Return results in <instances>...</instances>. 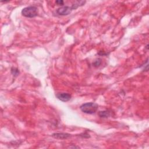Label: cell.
Segmentation results:
<instances>
[{
	"mask_svg": "<svg viewBox=\"0 0 149 149\" xmlns=\"http://www.w3.org/2000/svg\"><path fill=\"white\" fill-rule=\"evenodd\" d=\"M98 108V104L94 103H87L82 104L80 109L84 113L88 114H94L97 111Z\"/></svg>",
	"mask_w": 149,
	"mask_h": 149,
	"instance_id": "cell-1",
	"label": "cell"
},
{
	"mask_svg": "<svg viewBox=\"0 0 149 149\" xmlns=\"http://www.w3.org/2000/svg\"><path fill=\"white\" fill-rule=\"evenodd\" d=\"M22 14L23 16L26 18H34L38 15V10L37 8L34 6L27 7L22 10Z\"/></svg>",
	"mask_w": 149,
	"mask_h": 149,
	"instance_id": "cell-2",
	"label": "cell"
},
{
	"mask_svg": "<svg viewBox=\"0 0 149 149\" xmlns=\"http://www.w3.org/2000/svg\"><path fill=\"white\" fill-rule=\"evenodd\" d=\"M73 10V9L72 7V6L71 7L65 6V7H63L58 8L57 10V13L59 15H61V16H65V15H68L70 14Z\"/></svg>",
	"mask_w": 149,
	"mask_h": 149,
	"instance_id": "cell-3",
	"label": "cell"
},
{
	"mask_svg": "<svg viewBox=\"0 0 149 149\" xmlns=\"http://www.w3.org/2000/svg\"><path fill=\"white\" fill-rule=\"evenodd\" d=\"M56 97L59 99V100L63 102H67L69 101L72 97L70 94L65 93H58L56 94Z\"/></svg>",
	"mask_w": 149,
	"mask_h": 149,
	"instance_id": "cell-4",
	"label": "cell"
},
{
	"mask_svg": "<svg viewBox=\"0 0 149 149\" xmlns=\"http://www.w3.org/2000/svg\"><path fill=\"white\" fill-rule=\"evenodd\" d=\"M52 136L57 139H67L71 137V134L65 133H55L52 134Z\"/></svg>",
	"mask_w": 149,
	"mask_h": 149,
	"instance_id": "cell-5",
	"label": "cell"
},
{
	"mask_svg": "<svg viewBox=\"0 0 149 149\" xmlns=\"http://www.w3.org/2000/svg\"><path fill=\"white\" fill-rule=\"evenodd\" d=\"M111 112H112L111 111L108 110H108H105V111H103L99 112L98 115L101 118H108L112 114Z\"/></svg>",
	"mask_w": 149,
	"mask_h": 149,
	"instance_id": "cell-6",
	"label": "cell"
},
{
	"mask_svg": "<svg viewBox=\"0 0 149 149\" xmlns=\"http://www.w3.org/2000/svg\"><path fill=\"white\" fill-rule=\"evenodd\" d=\"M11 73H12V74H13L14 76H18V74H19V70H18L17 68H12L11 69Z\"/></svg>",
	"mask_w": 149,
	"mask_h": 149,
	"instance_id": "cell-7",
	"label": "cell"
},
{
	"mask_svg": "<svg viewBox=\"0 0 149 149\" xmlns=\"http://www.w3.org/2000/svg\"><path fill=\"white\" fill-rule=\"evenodd\" d=\"M101 63H102L101 59H97V61H96V62H95V63H94L93 64H94V66H95V67H98L99 65H100L101 64Z\"/></svg>",
	"mask_w": 149,
	"mask_h": 149,
	"instance_id": "cell-8",
	"label": "cell"
},
{
	"mask_svg": "<svg viewBox=\"0 0 149 149\" xmlns=\"http://www.w3.org/2000/svg\"><path fill=\"white\" fill-rule=\"evenodd\" d=\"M55 3L58 5H64V1H62V0H58V1H56Z\"/></svg>",
	"mask_w": 149,
	"mask_h": 149,
	"instance_id": "cell-9",
	"label": "cell"
}]
</instances>
